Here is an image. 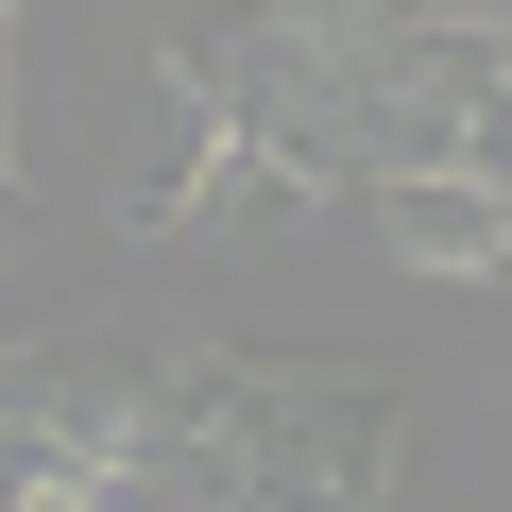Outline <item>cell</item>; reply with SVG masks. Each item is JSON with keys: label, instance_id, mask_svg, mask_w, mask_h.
<instances>
[{"label": "cell", "instance_id": "obj_1", "mask_svg": "<svg viewBox=\"0 0 512 512\" xmlns=\"http://www.w3.org/2000/svg\"><path fill=\"white\" fill-rule=\"evenodd\" d=\"M376 239L410 274H512V188L478 154H427V171H376Z\"/></svg>", "mask_w": 512, "mask_h": 512}]
</instances>
